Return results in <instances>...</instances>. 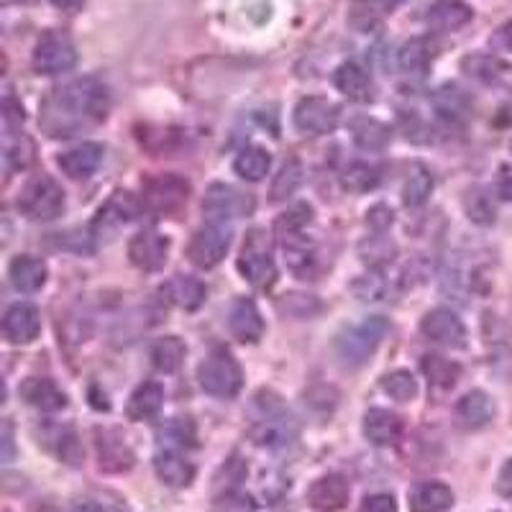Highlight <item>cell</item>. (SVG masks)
<instances>
[{
	"label": "cell",
	"mask_w": 512,
	"mask_h": 512,
	"mask_svg": "<svg viewBox=\"0 0 512 512\" xmlns=\"http://www.w3.org/2000/svg\"><path fill=\"white\" fill-rule=\"evenodd\" d=\"M111 108V93L98 77H80L54 90L41 108V128L52 139H67L80 128L105 121Z\"/></svg>",
	"instance_id": "6da1fadb"
},
{
	"label": "cell",
	"mask_w": 512,
	"mask_h": 512,
	"mask_svg": "<svg viewBox=\"0 0 512 512\" xmlns=\"http://www.w3.org/2000/svg\"><path fill=\"white\" fill-rule=\"evenodd\" d=\"M310 216H313L310 205H295L290 213H285L277 221V239H280L282 251L287 256V264L297 277H308L310 269H313V244L305 236Z\"/></svg>",
	"instance_id": "7a4b0ae2"
},
{
	"label": "cell",
	"mask_w": 512,
	"mask_h": 512,
	"mask_svg": "<svg viewBox=\"0 0 512 512\" xmlns=\"http://www.w3.org/2000/svg\"><path fill=\"white\" fill-rule=\"evenodd\" d=\"M387 320L382 315H372V318H364L356 326L346 328V331L338 333L336 338V351L341 356L346 367H361L367 364L369 356L377 351V346L382 344L384 333H387Z\"/></svg>",
	"instance_id": "3957f363"
},
{
	"label": "cell",
	"mask_w": 512,
	"mask_h": 512,
	"mask_svg": "<svg viewBox=\"0 0 512 512\" xmlns=\"http://www.w3.org/2000/svg\"><path fill=\"white\" fill-rule=\"evenodd\" d=\"M256 400H259V408L264 410V418L256 420V423L251 425V441H254L256 446L267 448H280L292 443L297 428L295 423H292L290 415L285 413V408H282L280 397H274L272 392H262Z\"/></svg>",
	"instance_id": "277c9868"
},
{
	"label": "cell",
	"mask_w": 512,
	"mask_h": 512,
	"mask_svg": "<svg viewBox=\"0 0 512 512\" xmlns=\"http://www.w3.org/2000/svg\"><path fill=\"white\" fill-rule=\"evenodd\" d=\"M18 210L29 221H52L62 216L64 210V190L57 180L49 175H36L29 185L24 187L18 198Z\"/></svg>",
	"instance_id": "5b68a950"
},
{
	"label": "cell",
	"mask_w": 512,
	"mask_h": 512,
	"mask_svg": "<svg viewBox=\"0 0 512 512\" xmlns=\"http://www.w3.org/2000/svg\"><path fill=\"white\" fill-rule=\"evenodd\" d=\"M239 272L244 274L246 282L259 290H269L277 282V264H274L272 249H269V239L259 228L246 236V244L239 256Z\"/></svg>",
	"instance_id": "8992f818"
},
{
	"label": "cell",
	"mask_w": 512,
	"mask_h": 512,
	"mask_svg": "<svg viewBox=\"0 0 512 512\" xmlns=\"http://www.w3.org/2000/svg\"><path fill=\"white\" fill-rule=\"evenodd\" d=\"M198 379L200 387L208 395L233 397L244 384V372H241L239 361L233 359L226 349H216L198 367Z\"/></svg>",
	"instance_id": "52a82bcc"
},
{
	"label": "cell",
	"mask_w": 512,
	"mask_h": 512,
	"mask_svg": "<svg viewBox=\"0 0 512 512\" xmlns=\"http://www.w3.org/2000/svg\"><path fill=\"white\" fill-rule=\"evenodd\" d=\"M77 64V49L64 31H47L36 41L34 70L39 75H62Z\"/></svg>",
	"instance_id": "ba28073f"
},
{
	"label": "cell",
	"mask_w": 512,
	"mask_h": 512,
	"mask_svg": "<svg viewBox=\"0 0 512 512\" xmlns=\"http://www.w3.org/2000/svg\"><path fill=\"white\" fill-rule=\"evenodd\" d=\"M295 128L300 134L326 136L338 126V105L320 95H310L295 105Z\"/></svg>",
	"instance_id": "9c48e42d"
},
{
	"label": "cell",
	"mask_w": 512,
	"mask_h": 512,
	"mask_svg": "<svg viewBox=\"0 0 512 512\" xmlns=\"http://www.w3.org/2000/svg\"><path fill=\"white\" fill-rule=\"evenodd\" d=\"M231 246V231L226 223H210V226L200 228L195 233V239L190 241V262L200 269H213L223 262V256L228 254Z\"/></svg>",
	"instance_id": "30bf717a"
},
{
	"label": "cell",
	"mask_w": 512,
	"mask_h": 512,
	"mask_svg": "<svg viewBox=\"0 0 512 512\" xmlns=\"http://www.w3.org/2000/svg\"><path fill=\"white\" fill-rule=\"evenodd\" d=\"M187 192H190V185H187L182 177L177 175H159L146 180L144 185V208L154 210V213H177L182 205L187 203Z\"/></svg>",
	"instance_id": "8fae6325"
},
{
	"label": "cell",
	"mask_w": 512,
	"mask_h": 512,
	"mask_svg": "<svg viewBox=\"0 0 512 512\" xmlns=\"http://www.w3.org/2000/svg\"><path fill=\"white\" fill-rule=\"evenodd\" d=\"M251 208H254V200L231 185H210V190L205 192L203 210L210 223L233 221L251 213Z\"/></svg>",
	"instance_id": "7c38bea8"
},
{
	"label": "cell",
	"mask_w": 512,
	"mask_h": 512,
	"mask_svg": "<svg viewBox=\"0 0 512 512\" xmlns=\"http://www.w3.org/2000/svg\"><path fill=\"white\" fill-rule=\"evenodd\" d=\"M420 331H423L428 341L446 346V349H461L466 341L464 323L459 320V315L446 308L431 310V313L425 315L423 323H420Z\"/></svg>",
	"instance_id": "4fadbf2b"
},
{
	"label": "cell",
	"mask_w": 512,
	"mask_h": 512,
	"mask_svg": "<svg viewBox=\"0 0 512 512\" xmlns=\"http://www.w3.org/2000/svg\"><path fill=\"white\" fill-rule=\"evenodd\" d=\"M169 254L167 236L157 231H141L136 233L131 244H128V259L141 272H157L164 267Z\"/></svg>",
	"instance_id": "5bb4252c"
},
{
	"label": "cell",
	"mask_w": 512,
	"mask_h": 512,
	"mask_svg": "<svg viewBox=\"0 0 512 512\" xmlns=\"http://www.w3.org/2000/svg\"><path fill=\"white\" fill-rule=\"evenodd\" d=\"M95 451H98V464L103 472H128L134 466V451L126 443V438L118 431H95Z\"/></svg>",
	"instance_id": "9a60e30c"
},
{
	"label": "cell",
	"mask_w": 512,
	"mask_h": 512,
	"mask_svg": "<svg viewBox=\"0 0 512 512\" xmlns=\"http://www.w3.org/2000/svg\"><path fill=\"white\" fill-rule=\"evenodd\" d=\"M41 331L39 310L29 303H16L3 315V336L8 344L26 346L31 344Z\"/></svg>",
	"instance_id": "2e32d148"
},
{
	"label": "cell",
	"mask_w": 512,
	"mask_h": 512,
	"mask_svg": "<svg viewBox=\"0 0 512 512\" xmlns=\"http://www.w3.org/2000/svg\"><path fill=\"white\" fill-rule=\"evenodd\" d=\"M351 497V487L341 474H328L313 482L308 489V502L318 512H338L344 510Z\"/></svg>",
	"instance_id": "e0dca14e"
},
{
	"label": "cell",
	"mask_w": 512,
	"mask_h": 512,
	"mask_svg": "<svg viewBox=\"0 0 512 512\" xmlns=\"http://www.w3.org/2000/svg\"><path fill=\"white\" fill-rule=\"evenodd\" d=\"M103 154H105L103 146L95 144V141H85V144L75 146V149H70V152L59 154L57 164L64 175L72 177V180H85V177H90L95 169L100 167Z\"/></svg>",
	"instance_id": "ac0fdd59"
},
{
	"label": "cell",
	"mask_w": 512,
	"mask_h": 512,
	"mask_svg": "<svg viewBox=\"0 0 512 512\" xmlns=\"http://www.w3.org/2000/svg\"><path fill=\"white\" fill-rule=\"evenodd\" d=\"M233 338H239L241 344H256L264 336V320L259 308L251 300H236L228 318Z\"/></svg>",
	"instance_id": "d6986e66"
},
{
	"label": "cell",
	"mask_w": 512,
	"mask_h": 512,
	"mask_svg": "<svg viewBox=\"0 0 512 512\" xmlns=\"http://www.w3.org/2000/svg\"><path fill=\"white\" fill-rule=\"evenodd\" d=\"M364 436L374 446H395L402 436V420L392 410L374 408L364 415Z\"/></svg>",
	"instance_id": "ffe728a7"
},
{
	"label": "cell",
	"mask_w": 512,
	"mask_h": 512,
	"mask_svg": "<svg viewBox=\"0 0 512 512\" xmlns=\"http://www.w3.org/2000/svg\"><path fill=\"white\" fill-rule=\"evenodd\" d=\"M21 397L29 402L31 408L44 410V413H57V410H62L67 405V395L47 377L26 379L21 384Z\"/></svg>",
	"instance_id": "44dd1931"
},
{
	"label": "cell",
	"mask_w": 512,
	"mask_h": 512,
	"mask_svg": "<svg viewBox=\"0 0 512 512\" xmlns=\"http://www.w3.org/2000/svg\"><path fill=\"white\" fill-rule=\"evenodd\" d=\"M456 418L469 431H479V428H484L489 420L495 418V402L482 390L466 392L459 400V405H456Z\"/></svg>",
	"instance_id": "7402d4cb"
},
{
	"label": "cell",
	"mask_w": 512,
	"mask_h": 512,
	"mask_svg": "<svg viewBox=\"0 0 512 512\" xmlns=\"http://www.w3.org/2000/svg\"><path fill=\"white\" fill-rule=\"evenodd\" d=\"M410 512H446L454 505V492L441 482H423L410 489Z\"/></svg>",
	"instance_id": "603a6c76"
},
{
	"label": "cell",
	"mask_w": 512,
	"mask_h": 512,
	"mask_svg": "<svg viewBox=\"0 0 512 512\" xmlns=\"http://www.w3.org/2000/svg\"><path fill=\"white\" fill-rule=\"evenodd\" d=\"M154 472H157V477L162 479L167 487L175 489L190 487L192 479H195V466L187 459H182V456L177 454V451H172V448L159 451V454L154 456Z\"/></svg>",
	"instance_id": "cb8c5ba5"
},
{
	"label": "cell",
	"mask_w": 512,
	"mask_h": 512,
	"mask_svg": "<svg viewBox=\"0 0 512 512\" xmlns=\"http://www.w3.org/2000/svg\"><path fill=\"white\" fill-rule=\"evenodd\" d=\"M333 85H336L349 100H356V103H364V100L372 98V77H369V72L356 62L341 64V67L333 72Z\"/></svg>",
	"instance_id": "d4e9b609"
},
{
	"label": "cell",
	"mask_w": 512,
	"mask_h": 512,
	"mask_svg": "<svg viewBox=\"0 0 512 512\" xmlns=\"http://www.w3.org/2000/svg\"><path fill=\"white\" fill-rule=\"evenodd\" d=\"M8 277H11V285L18 292H36L47 282V264L36 259V256L21 254L8 267Z\"/></svg>",
	"instance_id": "484cf974"
},
{
	"label": "cell",
	"mask_w": 512,
	"mask_h": 512,
	"mask_svg": "<svg viewBox=\"0 0 512 512\" xmlns=\"http://www.w3.org/2000/svg\"><path fill=\"white\" fill-rule=\"evenodd\" d=\"M472 8L461 3V0H436L431 8H428V26L438 31H456L461 26H466L472 21Z\"/></svg>",
	"instance_id": "4316f807"
},
{
	"label": "cell",
	"mask_w": 512,
	"mask_h": 512,
	"mask_svg": "<svg viewBox=\"0 0 512 512\" xmlns=\"http://www.w3.org/2000/svg\"><path fill=\"white\" fill-rule=\"evenodd\" d=\"M162 292L167 295L169 303L182 310H198L205 303V295H208L203 282L195 280V277H182V274L175 280H169Z\"/></svg>",
	"instance_id": "83f0119b"
},
{
	"label": "cell",
	"mask_w": 512,
	"mask_h": 512,
	"mask_svg": "<svg viewBox=\"0 0 512 512\" xmlns=\"http://www.w3.org/2000/svg\"><path fill=\"white\" fill-rule=\"evenodd\" d=\"M397 62H400V70L405 72V75L423 77L433 62L431 41L425 39V36H415V39L405 41L400 54H397Z\"/></svg>",
	"instance_id": "f1b7e54d"
},
{
	"label": "cell",
	"mask_w": 512,
	"mask_h": 512,
	"mask_svg": "<svg viewBox=\"0 0 512 512\" xmlns=\"http://www.w3.org/2000/svg\"><path fill=\"white\" fill-rule=\"evenodd\" d=\"M461 70L472 80L484 82V85H497V82L505 80L510 67L492 54H469V57L461 59Z\"/></svg>",
	"instance_id": "f546056e"
},
{
	"label": "cell",
	"mask_w": 512,
	"mask_h": 512,
	"mask_svg": "<svg viewBox=\"0 0 512 512\" xmlns=\"http://www.w3.org/2000/svg\"><path fill=\"white\" fill-rule=\"evenodd\" d=\"M162 400H164V390L162 384L157 382H144L141 387H136V392L131 395V400H128V418L131 420H149L154 418V415L162 410Z\"/></svg>",
	"instance_id": "4dcf8cb0"
},
{
	"label": "cell",
	"mask_w": 512,
	"mask_h": 512,
	"mask_svg": "<svg viewBox=\"0 0 512 512\" xmlns=\"http://www.w3.org/2000/svg\"><path fill=\"white\" fill-rule=\"evenodd\" d=\"M420 367H423V374H425V379H428V384H431V387H436V390H451V387H454L461 377L459 364L451 359H446V356H438V354L423 356Z\"/></svg>",
	"instance_id": "1f68e13d"
},
{
	"label": "cell",
	"mask_w": 512,
	"mask_h": 512,
	"mask_svg": "<svg viewBox=\"0 0 512 512\" xmlns=\"http://www.w3.org/2000/svg\"><path fill=\"white\" fill-rule=\"evenodd\" d=\"M141 205L144 203H139L131 192H116V195L100 208L98 223L100 226H103V223H111V226L131 223L141 213Z\"/></svg>",
	"instance_id": "d6a6232c"
},
{
	"label": "cell",
	"mask_w": 512,
	"mask_h": 512,
	"mask_svg": "<svg viewBox=\"0 0 512 512\" xmlns=\"http://www.w3.org/2000/svg\"><path fill=\"white\" fill-rule=\"evenodd\" d=\"M187 346L182 338L177 336H164L159 341H154L152 346V364L164 374H172L182 367L185 361Z\"/></svg>",
	"instance_id": "836d02e7"
},
{
	"label": "cell",
	"mask_w": 512,
	"mask_h": 512,
	"mask_svg": "<svg viewBox=\"0 0 512 512\" xmlns=\"http://www.w3.org/2000/svg\"><path fill=\"white\" fill-rule=\"evenodd\" d=\"M433 105H436L438 116L451 123H459L466 118L472 103H469V98H466V93L461 88H456V85H443L433 95Z\"/></svg>",
	"instance_id": "e575fe53"
},
{
	"label": "cell",
	"mask_w": 512,
	"mask_h": 512,
	"mask_svg": "<svg viewBox=\"0 0 512 512\" xmlns=\"http://www.w3.org/2000/svg\"><path fill=\"white\" fill-rule=\"evenodd\" d=\"M269 167H272V157H269V152H264L262 146H249V149H244V152L236 157V162H233L236 175L244 177L246 182L264 180Z\"/></svg>",
	"instance_id": "d590c367"
},
{
	"label": "cell",
	"mask_w": 512,
	"mask_h": 512,
	"mask_svg": "<svg viewBox=\"0 0 512 512\" xmlns=\"http://www.w3.org/2000/svg\"><path fill=\"white\" fill-rule=\"evenodd\" d=\"M354 141L356 146L367 149V152H379L390 141V128L374 118H359L354 121Z\"/></svg>",
	"instance_id": "8d00e7d4"
},
{
	"label": "cell",
	"mask_w": 512,
	"mask_h": 512,
	"mask_svg": "<svg viewBox=\"0 0 512 512\" xmlns=\"http://www.w3.org/2000/svg\"><path fill=\"white\" fill-rule=\"evenodd\" d=\"M341 185L349 192H369L379 185V169L367 162H354L344 169Z\"/></svg>",
	"instance_id": "74e56055"
},
{
	"label": "cell",
	"mask_w": 512,
	"mask_h": 512,
	"mask_svg": "<svg viewBox=\"0 0 512 512\" xmlns=\"http://www.w3.org/2000/svg\"><path fill=\"white\" fill-rule=\"evenodd\" d=\"M300 182H303V164L297 162V159H287L285 164H282L280 175L274 177L272 182V203H282V200H287L292 195V192L300 187Z\"/></svg>",
	"instance_id": "f35d334b"
},
{
	"label": "cell",
	"mask_w": 512,
	"mask_h": 512,
	"mask_svg": "<svg viewBox=\"0 0 512 512\" xmlns=\"http://www.w3.org/2000/svg\"><path fill=\"white\" fill-rule=\"evenodd\" d=\"M464 208L469 221L479 223V226H489V223H495V203L487 195L484 187H472V190L466 192L464 198Z\"/></svg>",
	"instance_id": "ab89813d"
},
{
	"label": "cell",
	"mask_w": 512,
	"mask_h": 512,
	"mask_svg": "<svg viewBox=\"0 0 512 512\" xmlns=\"http://www.w3.org/2000/svg\"><path fill=\"white\" fill-rule=\"evenodd\" d=\"M431 192H433L431 172H425V169H415L413 175L408 177V182H405V190H402V203L408 205V208H420V205H425V200L431 198Z\"/></svg>",
	"instance_id": "60d3db41"
},
{
	"label": "cell",
	"mask_w": 512,
	"mask_h": 512,
	"mask_svg": "<svg viewBox=\"0 0 512 512\" xmlns=\"http://www.w3.org/2000/svg\"><path fill=\"white\" fill-rule=\"evenodd\" d=\"M3 157H6V167L11 169V172L26 169L31 164V159H34V144H31L24 134H13V131H8L6 154H3Z\"/></svg>",
	"instance_id": "b9f144b4"
},
{
	"label": "cell",
	"mask_w": 512,
	"mask_h": 512,
	"mask_svg": "<svg viewBox=\"0 0 512 512\" xmlns=\"http://www.w3.org/2000/svg\"><path fill=\"white\" fill-rule=\"evenodd\" d=\"M382 390L387 392L392 400L408 402V400H413L415 395H418V382H415V377L410 372H405V369H397V372L384 374Z\"/></svg>",
	"instance_id": "7bdbcfd3"
},
{
	"label": "cell",
	"mask_w": 512,
	"mask_h": 512,
	"mask_svg": "<svg viewBox=\"0 0 512 512\" xmlns=\"http://www.w3.org/2000/svg\"><path fill=\"white\" fill-rule=\"evenodd\" d=\"M349 26L359 34H374L382 26V16L369 0H354L349 8Z\"/></svg>",
	"instance_id": "ee69618b"
},
{
	"label": "cell",
	"mask_w": 512,
	"mask_h": 512,
	"mask_svg": "<svg viewBox=\"0 0 512 512\" xmlns=\"http://www.w3.org/2000/svg\"><path fill=\"white\" fill-rule=\"evenodd\" d=\"M49 441H54V454H57L64 464H70V466L80 464L82 448L80 443H77V436L70 431V428H57Z\"/></svg>",
	"instance_id": "f6af8a7d"
},
{
	"label": "cell",
	"mask_w": 512,
	"mask_h": 512,
	"mask_svg": "<svg viewBox=\"0 0 512 512\" xmlns=\"http://www.w3.org/2000/svg\"><path fill=\"white\" fill-rule=\"evenodd\" d=\"M218 512H254V500L239 489H226V495L218 500Z\"/></svg>",
	"instance_id": "bcb514c9"
},
{
	"label": "cell",
	"mask_w": 512,
	"mask_h": 512,
	"mask_svg": "<svg viewBox=\"0 0 512 512\" xmlns=\"http://www.w3.org/2000/svg\"><path fill=\"white\" fill-rule=\"evenodd\" d=\"M167 438L180 446H195V425L190 418H175L167 425Z\"/></svg>",
	"instance_id": "7dc6e473"
},
{
	"label": "cell",
	"mask_w": 512,
	"mask_h": 512,
	"mask_svg": "<svg viewBox=\"0 0 512 512\" xmlns=\"http://www.w3.org/2000/svg\"><path fill=\"white\" fill-rule=\"evenodd\" d=\"M361 512H397V502L392 495H372L364 500Z\"/></svg>",
	"instance_id": "c3c4849f"
},
{
	"label": "cell",
	"mask_w": 512,
	"mask_h": 512,
	"mask_svg": "<svg viewBox=\"0 0 512 512\" xmlns=\"http://www.w3.org/2000/svg\"><path fill=\"white\" fill-rule=\"evenodd\" d=\"M497 195H500L502 200H507V203H512V167L510 164L500 167V175H497Z\"/></svg>",
	"instance_id": "681fc988"
},
{
	"label": "cell",
	"mask_w": 512,
	"mask_h": 512,
	"mask_svg": "<svg viewBox=\"0 0 512 512\" xmlns=\"http://www.w3.org/2000/svg\"><path fill=\"white\" fill-rule=\"evenodd\" d=\"M367 221H369V226L377 228V231H384V228L392 226V210L384 208V205H377V208L369 213Z\"/></svg>",
	"instance_id": "f907efd6"
},
{
	"label": "cell",
	"mask_w": 512,
	"mask_h": 512,
	"mask_svg": "<svg viewBox=\"0 0 512 512\" xmlns=\"http://www.w3.org/2000/svg\"><path fill=\"white\" fill-rule=\"evenodd\" d=\"M72 512H126V507H121V505H100V502L85 500V502H77V505L72 507Z\"/></svg>",
	"instance_id": "816d5d0a"
},
{
	"label": "cell",
	"mask_w": 512,
	"mask_h": 512,
	"mask_svg": "<svg viewBox=\"0 0 512 512\" xmlns=\"http://www.w3.org/2000/svg\"><path fill=\"white\" fill-rule=\"evenodd\" d=\"M497 492H500L502 497H512V459L500 469V477H497Z\"/></svg>",
	"instance_id": "f5cc1de1"
},
{
	"label": "cell",
	"mask_w": 512,
	"mask_h": 512,
	"mask_svg": "<svg viewBox=\"0 0 512 512\" xmlns=\"http://www.w3.org/2000/svg\"><path fill=\"white\" fill-rule=\"evenodd\" d=\"M52 6L64 13H77L82 6H85V0H52Z\"/></svg>",
	"instance_id": "db71d44e"
},
{
	"label": "cell",
	"mask_w": 512,
	"mask_h": 512,
	"mask_svg": "<svg viewBox=\"0 0 512 512\" xmlns=\"http://www.w3.org/2000/svg\"><path fill=\"white\" fill-rule=\"evenodd\" d=\"M3 446H6V451H3V459L11 461L13 456V436H11V423H3Z\"/></svg>",
	"instance_id": "11a10c76"
},
{
	"label": "cell",
	"mask_w": 512,
	"mask_h": 512,
	"mask_svg": "<svg viewBox=\"0 0 512 512\" xmlns=\"http://www.w3.org/2000/svg\"><path fill=\"white\" fill-rule=\"evenodd\" d=\"M497 41H500L502 47L512 52V21H507V24L497 31Z\"/></svg>",
	"instance_id": "9f6ffc18"
},
{
	"label": "cell",
	"mask_w": 512,
	"mask_h": 512,
	"mask_svg": "<svg viewBox=\"0 0 512 512\" xmlns=\"http://www.w3.org/2000/svg\"><path fill=\"white\" fill-rule=\"evenodd\" d=\"M382 3L387 8H395V6H400V3H405V0H382Z\"/></svg>",
	"instance_id": "6f0895ef"
},
{
	"label": "cell",
	"mask_w": 512,
	"mask_h": 512,
	"mask_svg": "<svg viewBox=\"0 0 512 512\" xmlns=\"http://www.w3.org/2000/svg\"><path fill=\"white\" fill-rule=\"evenodd\" d=\"M510 149H512V144H510Z\"/></svg>",
	"instance_id": "680465c9"
}]
</instances>
